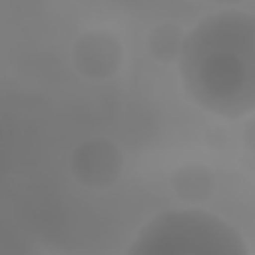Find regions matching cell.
I'll use <instances>...</instances> for the list:
<instances>
[{
    "instance_id": "3957f363",
    "label": "cell",
    "mask_w": 255,
    "mask_h": 255,
    "mask_svg": "<svg viewBox=\"0 0 255 255\" xmlns=\"http://www.w3.org/2000/svg\"><path fill=\"white\" fill-rule=\"evenodd\" d=\"M69 171L87 192H108L123 177V150L111 138H84L69 153Z\"/></svg>"
},
{
    "instance_id": "277c9868",
    "label": "cell",
    "mask_w": 255,
    "mask_h": 255,
    "mask_svg": "<svg viewBox=\"0 0 255 255\" xmlns=\"http://www.w3.org/2000/svg\"><path fill=\"white\" fill-rule=\"evenodd\" d=\"M72 66L87 81H108L123 69V42L105 27H90L72 42Z\"/></svg>"
},
{
    "instance_id": "5b68a950",
    "label": "cell",
    "mask_w": 255,
    "mask_h": 255,
    "mask_svg": "<svg viewBox=\"0 0 255 255\" xmlns=\"http://www.w3.org/2000/svg\"><path fill=\"white\" fill-rule=\"evenodd\" d=\"M171 189H174V195L180 198L183 207H201V204L213 195L216 177H213V171H210L207 165H201V162H186V165H180V168L171 174Z\"/></svg>"
},
{
    "instance_id": "7a4b0ae2",
    "label": "cell",
    "mask_w": 255,
    "mask_h": 255,
    "mask_svg": "<svg viewBox=\"0 0 255 255\" xmlns=\"http://www.w3.org/2000/svg\"><path fill=\"white\" fill-rule=\"evenodd\" d=\"M126 255H252V249L228 219L204 207H171L135 231Z\"/></svg>"
},
{
    "instance_id": "6da1fadb",
    "label": "cell",
    "mask_w": 255,
    "mask_h": 255,
    "mask_svg": "<svg viewBox=\"0 0 255 255\" xmlns=\"http://www.w3.org/2000/svg\"><path fill=\"white\" fill-rule=\"evenodd\" d=\"M177 72L186 96L222 120L255 111V12L216 9L183 33Z\"/></svg>"
},
{
    "instance_id": "8992f818",
    "label": "cell",
    "mask_w": 255,
    "mask_h": 255,
    "mask_svg": "<svg viewBox=\"0 0 255 255\" xmlns=\"http://www.w3.org/2000/svg\"><path fill=\"white\" fill-rule=\"evenodd\" d=\"M183 27L177 21H162L147 33V54L156 63H177L183 48Z\"/></svg>"
},
{
    "instance_id": "52a82bcc",
    "label": "cell",
    "mask_w": 255,
    "mask_h": 255,
    "mask_svg": "<svg viewBox=\"0 0 255 255\" xmlns=\"http://www.w3.org/2000/svg\"><path fill=\"white\" fill-rule=\"evenodd\" d=\"M3 138H6V126H3V120H0V144H3Z\"/></svg>"
}]
</instances>
